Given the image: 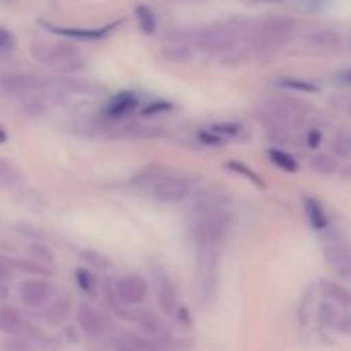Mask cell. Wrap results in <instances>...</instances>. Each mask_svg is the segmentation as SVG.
<instances>
[{
  "label": "cell",
  "mask_w": 351,
  "mask_h": 351,
  "mask_svg": "<svg viewBox=\"0 0 351 351\" xmlns=\"http://www.w3.org/2000/svg\"><path fill=\"white\" fill-rule=\"evenodd\" d=\"M160 55L163 60L170 62V64H191L195 57V50L194 47L191 45H185V43H175L171 41V45L168 47H163L160 50Z\"/></svg>",
  "instance_id": "17"
},
{
  "label": "cell",
  "mask_w": 351,
  "mask_h": 351,
  "mask_svg": "<svg viewBox=\"0 0 351 351\" xmlns=\"http://www.w3.org/2000/svg\"><path fill=\"white\" fill-rule=\"evenodd\" d=\"M170 173L163 165H149L132 177V187L144 192H153L154 187Z\"/></svg>",
  "instance_id": "14"
},
{
  "label": "cell",
  "mask_w": 351,
  "mask_h": 351,
  "mask_svg": "<svg viewBox=\"0 0 351 351\" xmlns=\"http://www.w3.org/2000/svg\"><path fill=\"white\" fill-rule=\"evenodd\" d=\"M219 285V247L195 243V290L199 302L211 307L218 297Z\"/></svg>",
  "instance_id": "1"
},
{
  "label": "cell",
  "mask_w": 351,
  "mask_h": 351,
  "mask_svg": "<svg viewBox=\"0 0 351 351\" xmlns=\"http://www.w3.org/2000/svg\"><path fill=\"white\" fill-rule=\"evenodd\" d=\"M120 24V21L108 24V26L103 27H58V26H47L48 31L58 34V36H71V38H79V40H101L106 38L117 26Z\"/></svg>",
  "instance_id": "13"
},
{
  "label": "cell",
  "mask_w": 351,
  "mask_h": 351,
  "mask_svg": "<svg viewBox=\"0 0 351 351\" xmlns=\"http://www.w3.org/2000/svg\"><path fill=\"white\" fill-rule=\"evenodd\" d=\"M69 311H71V305L65 300H57L50 305V307L45 311V321L50 326H58L62 322H65V319L69 317Z\"/></svg>",
  "instance_id": "25"
},
{
  "label": "cell",
  "mask_w": 351,
  "mask_h": 351,
  "mask_svg": "<svg viewBox=\"0 0 351 351\" xmlns=\"http://www.w3.org/2000/svg\"><path fill=\"white\" fill-rule=\"evenodd\" d=\"M321 291L331 304L338 305V307L348 308L351 307V290L346 288L345 285L335 283V281L324 280L321 281Z\"/></svg>",
  "instance_id": "18"
},
{
  "label": "cell",
  "mask_w": 351,
  "mask_h": 351,
  "mask_svg": "<svg viewBox=\"0 0 351 351\" xmlns=\"http://www.w3.org/2000/svg\"><path fill=\"white\" fill-rule=\"evenodd\" d=\"M332 328L338 329L339 332H345V335H351V314L350 312H343V314L336 315Z\"/></svg>",
  "instance_id": "39"
},
{
  "label": "cell",
  "mask_w": 351,
  "mask_h": 351,
  "mask_svg": "<svg viewBox=\"0 0 351 351\" xmlns=\"http://www.w3.org/2000/svg\"><path fill=\"white\" fill-rule=\"evenodd\" d=\"M117 348L120 350H156V343L151 341L149 338H143L137 335H127L117 341Z\"/></svg>",
  "instance_id": "27"
},
{
  "label": "cell",
  "mask_w": 351,
  "mask_h": 351,
  "mask_svg": "<svg viewBox=\"0 0 351 351\" xmlns=\"http://www.w3.org/2000/svg\"><path fill=\"white\" fill-rule=\"evenodd\" d=\"M81 259L84 261L89 267H93V269H96V271H106V269H110V266H112V261H110L105 254L98 252V250H93V249L82 250Z\"/></svg>",
  "instance_id": "29"
},
{
  "label": "cell",
  "mask_w": 351,
  "mask_h": 351,
  "mask_svg": "<svg viewBox=\"0 0 351 351\" xmlns=\"http://www.w3.org/2000/svg\"><path fill=\"white\" fill-rule=\"evenodd\" d=\"M151 273H153L154 291H156L161 308L165 314L175 315L177 314V290L173 287V281L161 266H154Z\"/></svg>",
  "instance_id": "9"
},
{
  "label": "cell",
  "mask_w": 351,
  "mask_h": 351,
  "mask_svg": "<svg viewBox=\"0 0 351 351\" xmlns=\"http://www.w3.org/2000/svg\"><path fill=\"white\" fill-rule=\"evenodd\" d=\"M29 53L40 64L48 65V67H58L69 58L79 55V50L75 45L69 41H48V40H34L29 45Z\"/></svg>",
  "instance_id": "4"
},
{
  "label": "cell",
  "mask_w": 351,
  "mask_h": 351,
  "mask_svg": "<svg viewBox=\"0 0 351 351\" xmlns=\"http://www.w3.org/2000/svg\"><path fill=\"white\" fill-rule=\"evenodd\" d=\"M192 221V235L195 243H209V245H221L232 226V216L223 211L213 213H194Z\"/></svg>",
  "instance_id": "3"
},
{
  "label": "cell",
  "mask_w": 351,
  "mask_h": 351,
  "mask_svg": "<svg viewBox=\"0 0 351 351\" xmlns=\"http://www.w3.org/2000/svg\"><path fill=\"white\" fill-rule=\"evenodd\" d=\"M312 304H314V287H308L307 291H305L304 298H302L300 307H298V319H300L302 326L307 324L308 315H311Z\"/></svg>",
  "instance_id": "33"
},
{
  "label": "cell",
  "mask_w": 351,
  "mask_h": 351,
  "mask_svg": "<svg viewBox=\"0 0 351 351\" xmlns=\"http://www.w3.org/2000/svg\"><path fill=\"white\" fill-rule=\"evenodd\" d=\"M326 263L341 280L351 281V245L338 235H328L322 242Z\"/></svg>",
  "instance_id": "5"
},
{
  "label": "cell",
  "mask_w": 351,
  "mask_h": 351,
  "mask_svg": "<svg viewBox=\"0 0 351 351\" xmlns=\"http://www.w3.org/2000/svg\"><path fill=\"white\" fill-rule=\"evenodd\" d=\"M105 297H106V302H108V307L112 308L113 312H115V314H119V315H122V317H125L127 315V312H125V305L122 304V302L119 300V298H117V295H115V290H113V287L112 285H105Z\"/></svg>",
  "instance_id": "36"
},
{
  "label": "cell",
  "mask_w": 351,
  "mask_h": 351,
  "mask_svg": "<svg viewBox=\"0 0 351 351\" xmlns=\"http://www.w3.org/2000/svg\"><path fill=\"white\" fill-rule=\"evenodd\" d=\"M0 332L5 336H24L27 332V322L16 308L2 305L0 307Z\"/></svg>",
  "instance_id": "15"
},
{
  "label": "cell",
  "mask_w": 351,
  "mask_h": 351,
  "mask_svg": "<svg viewBox=\"0 0 351 351\" xmlns=\"http://www.w3.org/2000/svg\"><path fill=\"white\" fill-rule=\"evenodd\" d=\"M267 156H269V160L273 161L276 167H280L281 170L288 171V173H295V171L298 170L297 160H295L290 153H287V151L271 147V149L267 151Z\"/></svg>",
  "instance_id": "26"
},
{
  "label": "cell",
  "mask_w": 351,
  "mask_h": 351,
  "mask_svg": "<svg viewBox=\"0 0 351 351\" xmlns=\"http://www.w3.org/2000/svg\"><path fill=\"white\" fill-rule=\"evenodd\" d=\"M213 132L223 134V136H237L240 132V127L237 123H216L213 125Z\"/></svg>",
  "instance_id": "44"
},
{
  "label": "cell",
  "mask_w": 351,
  "mask_h": 351,
  "mask_svg": "<svg viewBox=\"0 0 351 351\" xmlns=\"http://www.w3.org/2000/svg\"><path fill=\"white\" fill-rule=\"evenodd\" d=\"M276 84L280 88L291 89V91H304V93H317V86H314L312 82L302 81L298 77H280L276 81Z\"/></svg>",
  "instance_id": "32"
},
{
  "label": "cell",
  "mask_w": 351,
  "mask_h": 351,
  "mask_svg": "<svg viewBox=\"0 0 351 351\" xmlns=\"http://www.w3.org/2000/svg\"><path fill=\"white\" fill-rule=\"evenodd\" d=\"M332 151L336 156L343 158V160H350L351 158V130H339L332 143Z\"/></svg>",
  "instance_id": "30"
},
{
  "label": "cell",
  "mask_w": 351,
  "mask_h": 351,
  "mask_svg": "<svg viewBox=\"0 0 351 351\" xmlns=\"http://www.w3.org/2000/svg\"><path fill=\"white\" fill-rule=\"evenodd\" d=\"M339 77H341V82H348L351 84V71H345L339 74Z\"/></svg>",
  "instance_id": "50"
},
{
  "label": "cell",
  "mask_w": 351,
  "mask_h": 351,
  "mask_svg": "<svg viewBox=\"0 0 351 351\" xmlns=\"http://www.w3.org/2000/svg\"><path fill=\"white\" fill-rule=\"evenodd\" d=\"M19 300L26 305L27 308L40 311L45 308L53 298V288L43 280H27L17 290Z\"/></svg>",
  "instance_id": "8"
},
{
  "label": "cell",
  "mask_w": 351,
  "mask_h": 351,
  "mask_svg": "<svg viewBox=\"0 0 351 351\" xmlns=\"http://www.w3.org/2000/svg\"><path fill=\"white\" fill-rule=\"evenodd\" d=\"M305 213H307V218L311 221L312 228L317 230V232H322V230L328 228L329 221L328 216H326L324 208H322L321 202L314 197L305 199Z\"/></svg>",
  "instance_id": "21"
},
{
  "label": "cell",
  "mask_w": 351,
  "mask_h": 351,
  "mask_svg": "<svg viewBox=\"0 0 351 351\" xmlns=\"http://www.w3.org/2000/svg\"><path fill=\"white\" fill-rule=\"evenodd\" d=\"M170 108H171V103L154 101V103H149V105L143 110V115H156V113H161L165 112V110H170Z\"/></svg>",
  "instance_id": "45"
},
{
  "label": "cell",
  "mask_w": 351,
  "mask_h": 351,
  "mask_svg": "<svg viewBox=\"0 0 351 351\" xmlns=\"http://www.w3.org/2000/svg\"><path fill=\"white\" fill-rule=\"evenodd\" d=\"M136 105H137V98L132 95V93H127V91L120 93V95H117L115 98L110 101L108 108H106V113H108L110 117H113V119H120V117H123L125 113H129Z\"/></svg>",
  "instance_id": "22"
},
{
  "label": "cell",
  "mask_w": 351,
  "mask_h": 351,
  "mask_svg": "<svg viewBox=\"0 0 351 351\" xmlns=\"http://www.w3.org/2000/svg\"><path fill=\"white\" fill-rule=\"evenodd\" d=\"M137 324H139V328L143 329V332L146 335V338H149L151 341L156 343L158 346L161 345H168L170 343V332H168V329L165 328L163 322L160 321V317H158L154 312L151 311H143L137 314Z\"/></svg>",
  "instance_id": "12"
},
{
  "label": "cell",
  "mask_w": 351,
  "mask_h": 351,
  "mask_svg": "<svg viewBox=\"0 0 351 351\" xmlns=\"http://www.w3.org/2000/svg\"><path fill=\"white\" fill-rule=\"evenodd\" d=\"M336 315H338V311H336L335 304H331V302H326L319 308V322L326 328H332Z\"/></svg>",
  "instance_id": "35"
},
{
  "label": "cell",
  "mask_w": 351,
  "mask_h": 351,
  "mask_svg": "<svg viewBox=\"0 0 351 351\" xmlns=\"http://www.w3.org/2000/svg\"><path fill=\"white\" fill-rule=\"evenodd\" d=\"M14 267H19L21 271L33 274H50V271L45 266H40L36 263H29V261H14Z\"/></svg>",
  "instance_id": "38"
},
{
  "label": "cell",
  "mask_w": 351,
  "mask_h": 351,
  "mask_svg": "<svg viewBox=\"0 0 351 351\" xmlns=\"http://www.w3.org/2000/svg\"><path fill=\"white\" fill-rule=\"evenodd\" d=\"M14 278V263H10L9 259H5L3 256H0V281L7 283Z\"/></svg>",
  "instance_id": "40"
},
{
  "label": "cell",
  "mask_w": 351,
  "mask_h": 351,
  "mask_svg": "<svg viewBox=\"0 0 351 351\" xmlns=\"http://www.w3.org/2000/svg\"><path fill=\"white\" fill-rule=\"evenodd\" d=\"M136 17H137V23H139L141 31H143L146 36H153L156 33V16L154 12L151 10V7L147 5H137L136 7Z\"/></svg>",
  "instance_id": "24"
},
{
  "label": "cell",
  "mask_w": 351,
  "mask_h": 351,
  "mask_svg": "<svg viewBox=\"0 0 351 351\" xmlns=\"http://www.w3.org/2000/svg\"><path fill=\"white\" fill-rule=\"evenodd\" d=\"M29 254L34 257V259H38V261H41V263L47 264V266L48 264H53V252H51L47 245H43V243H40V242L31 243Z\"/></svg>",
  "instance_id": "34"
},
{
  "label": "cell",
  "mask_w": 351,
  "mask_h": 351,
  "mask_svg": "<svg viewBox=\"0 0 351 351\" xmlns=\"http://www.w3.org/2000/svg\"><path fill=\"white\" fill-rule=\"evenodd\" d=\"M341 175H343V178H348V180H351V165H350V167L343 168Z\"/></svg>",
  "instance_id": "51"
},
{
  "label": "cell",
  "mask_w": 351,
  "mask_h": 351,
  "mask_svg": "<svg viewBox=\"0 0 351 351\" xmlns=\"http://www.w3.org/2000/svg\"><path fill=\"white\" fill-rule=\"evenodd\" d=\"M9 295H10V291H9V288H7V285L0 281V300H5V298H9Z\"/></svg>",
  "instance_id": "49"
},
{
  "label": "cell",
  "mask_w": 351,
  "mask_h": 351,
  "mask_svg": "<svg viewBox=\"0 0 351 351\" xmlns=\"http://www.w3.org/2000/svg\"><path fill=\"white\" fill-rule=\"evenodd\" d=\"M117 298L123 305H139L146 300L147 297V285L144 278L137 274H129V276L120 278L113 287Z\"/></svg>",
  "instance_id": "10"
},
{
  "label": "cell",
  "mask_w": 351,
  "mask_h": 351,
  "mask_svg": "<svg viewBox=\"0 0 351 351\" xmlns=\"http://www.w3.org/2000/svg\"><path fill=\"white\" fill-rule=\"evenodd\" d=\"M250 62V51L249 50H239V48H232V50L225 51L221 57V64L226 67H240Z\"/></svg>",
  "instance_id": "31"
},
{
  "label": "cell",
  "mask_w": 351,
  "mask_h": 351,
  "mask_svg": "<svg viewBox=\"0 0 351 351\" xmlns=\"http://www.w3.org/2000/svg\"><path fill=\"white\" fill-rule=\"evenodd\" d=\"M77 324L88 338H99V336H103L112 328L108 319L88 304H79Z\"/></svg>",
  "instance_id": "11"
},
{
  "label": "cell",
  "mask_w": 351,
  "mask_h": 351,
  "mask_svg": "<svg viewBox=\"0 0 351 351\" xmlns=\"http://www.w3.org/2000/svg\"><path fill=\"white\" fill-rule=\"evenodd\" d=\"M191 180L184 175H173L168 173L160 184L154 187V191L151 192L153 197L158 202H163V204H175V202H182L191 192Z\"/></svg>",
  "instance_id": "7"
},
{
  "label": "cell",
  "mask_w": 351,
  "mask_h": 351,
  "mask_svg": "<svg viewBox=\"0 0 351 351\" xmlns=\"http://www.w3.org/2000/svg\"><path fill=\"white\" fill-rule=\"evenodd\" d=\"M297 29V19L291 16H271L254 24L247 40L261 53H271L283 47Z\"/></svg>",
  "instance_id": "2"
},
{
  "label": "cell",
  "mask_w": 351,
  "mask_h": 351,
  "mask_svg": "<svg viewBox=\"0 0 351 351\" xmlns=\"http://www.w3.org/2000/svg\"><path fill=\"white\" fill-rule=\"evenodd\" d=\"M3 350H10V351H16V350H27L29 345L26 343V339L23 336H9L5 343L2 345Z\"/></svg>",
  "instance_id": "41"
},
{
  "label": "cell",
  "mask_w": 351,
  "mask_h": 351,
  "mask_svg": "<svg viewBox=\"0 0 351 351\" xmlns=\"http://www.w3.org/2000/svg\"><path fill=\"white\" fill-rule=\"evenodd\" d=\"M177 315H178V319H180L182 322H184L185 326H191L192 324V317H191V314H189L187 312V308H178L177 311Z\"/></svg>",
  "instance_id": "48"
},
{
  "label": "cell",
  "mask_w": 351,
  "mask_h": 351,
  "mask_svg": "<svg viewBox=\"0 0 351 351\" xmlns=\"http://www.w3.org/2000/svg\"><path fill=\"white\" fill-rule=\"evenodd\" d=\"M307 43L321 50H338L343 45L339 33L332 29H314L307 34Z\"/></svg>",
  "instance_id": "19"
},
{
  "label": "cell",
  "mask_w": 351,
  "mask_h": 351,
  "mask_svg": "<svg viewBox=\"0 0 351 351\" xmlns=\"http://www.w3.org/2000/svg\"><path fill=\"white\" fill-rule=\"evenodd\" d=\"M47 77L17 71H0V93L24 95L29 91H45Z\"/></svg>",
  "instance_id": "6"
},
{
  "label": "cell",
  "mask_w": 351,
  "mask_h": 351,
  "mask_svg": "<svg viewBox=\"0 0 351 351\" xmlns=\"http://www.w3.org/2000/svg\"><path fill=\"white\" fill-rule=\"evenodd\" d=\"M346 108H348V112L351 113V98L348 99V103H346Z\"/></svg>",
  "instance_id": "53"
},
{
  "label": "cell",
  "mask_w": 351,
  "mask_h": 351,
  "mask_svg": "<svg viewBox=\"0 0 351 351\" xmlns=\"http://www.w3.org/2000/svg\"><path fill=\"white\" fill-rule=\"evenodd\" d=\"M14 45H16V41H14L12 33L7 27L0 26V50L10 51L14 48Z\"/></svg>",
  "instance_id": "42"
},
{
  "label": "cell",
  "mask_w": 351,
  "mask_h": 351,
  "mask_svg": "<svg viewBox=\"0 0 351 351\" xmlns=\"http://www.w3.org/2000/svg\"><path fill=\"white\" fill-rule=\"evenodd\" d=\"M226 168H228V170H232V171H235V173H239L240 177H245L247 180H249L250 184L256 185V187L266 189V182H264L263 178H261L259 175H257L256 171H254L252 168L249 167V165L242 163V161L233 160V161H228V163H226Z\"/></svg>",
  "instance_id": "28"
},
{
  "label": "cell",
  "mask_w": 351,
  "mask_h": 351,
  "mask_svg": "<svg viewBox=\"0 0 351 351\" xmlns=\"http://www.w3.org/2000/svg\"><path fill=\"white\" fill-rule=\"evenodd\" d=\"M23 184V171L14 161L0 158V187L12 189Z\"/></svg>",
  "instance_id": "20"
},
{
  "label": "cell",
  "mask_w": 351,
  "mask_h": 351,
  "mask_svg": "<svg viewBox=\"0 0 351 351\" xmlns=\"http://www.w3.org/2000/svg\"><path fill=\"white\" fill-rule=\"evenodd\" d=\"M230 199L228 195L221 194L218 191H206L201 192L197 197L194 199V213H213V211H223L228 206Z\"/></svg>",
  "instance_id": "16"
},
{
  "label": "cell",
  "mask_w": 351,
  "mask_h": 351,
  "mask_svg": "<svg viewBox=\"0 0 351 351\" xmlns=\"http://www.w3.org/2000/svg\"><path fill=\"white\" fill-rule=\"evenodd\" d=\"M75 281H77V287L81 288L84 293H91V291L95 290V280H93V276L86 269L75 271Z\"/></svg>",
  "instance_id": "37"
},
{
  "label": "cell",
  "mask_w": 351,
  "mask_h": 351,
  "mask_svg": "<svg viewBox=\"0 0 351 351\" xmlns=\"http://www.w3.org/2000/svg\"><path fill=\"white\" fill-rule=\"evenodd\" d=\"M311 168L319 175H332L338 170V161L328 153H319L311 158Z\"/></svg>",
  "instance_id": "23"
},
{
  "label": "cell",
  "mask_w": 351,
  "mask_h": 351,
  "mask_svg": "<svg viewBox=\"0 0 351 351\" xmlns=\"http://www.w3.org/2000/svg\"><path fill=\"white\" fill-rule=\"evenodd\" d=\"M5 141V132H3V129H0V143H3Z\"/></svg>",
  "instance_id": "52"
},
{
  "label": "cell",
  "mask_w": 351,
  "mask_h": 351,
  "mask_svg": "<svg viewBox=\"0 0 351 351\" xmlns=\"http://www.w3.org/2000/svg\"><path fill=\"white\" fill-rule=\"evenodd\" d=\"M321 141H322L321 130H317V129H311V130H308V134H307V144H308V147H312V149H315V147H319V144H321Z\"/></svg>",
  "instance_id": "47"
},
{
  "label": "cell",
  "mask_w": 351,
  "mask_h": 351,
  "mask_svg": "<svg viewBox=\"0 0 351 351\" xmlns=\"http://www.w3.org/2000/svg\"><path fill=\"white\" fill-rule=\"evenodd\" d=\"M199 139H201V143L206 144V146H219V144H221L219 134L208 132V130H201V132H199Z\"/></svg>",
  "instance_id": "46"
},
{
  "label": "cell",
  "mask_w": 351,
  "mask_h": 351,
  "mask_svg": "<svg viewBox=\"0 0 351 351\" xmlns=\"http://www.w3.org/2000/svg\"><path fill=\"white\" fill-rule=\"evenodd\" d=\"M24 105H26L24 106V112L31 117H40L41 113L45 112V106L40 99H26V103H24Z\"/></svg>",
  "instance_id": "43"
}]
</instances>
